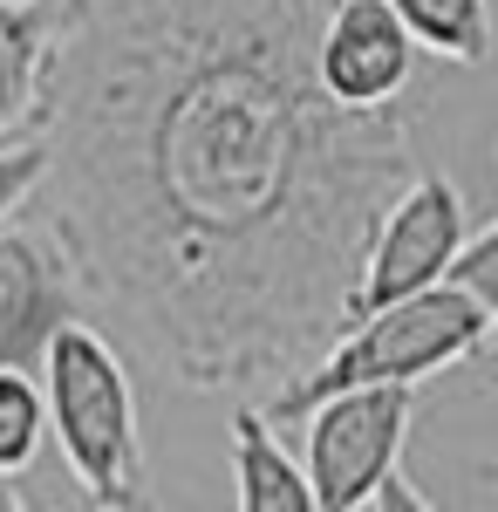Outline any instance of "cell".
Listing matches in <instances>:
<instances>
[{"instance_id":"cell-1","label":"cell","mask_w":498,"mask_h":512,"mask_svg":"<svg viewBox=\"0 0 498 512\" xmlns=\"http://www.w3.org/2000/svg\"><path fill=\"white\" fill-rule=\"evenodd\" d=\"M328 0H62L41 226L76 301L185 390H260L348 328L369 226L417 171L410 103H335Z\"/></svg>"},{"instance_id":"cell-2","label":"cell","mask_w":498,"mask_h":512,"mask_svg":"<svg viewBox=\"0 0 498 512\" xmlns=\"http://www.w3.org/2000/svg\"><path fill=\"white\" fill-rule=\"evenodd\" d=\"M492 328H498L492 301H478L458 280H430V287L403 294V301H383V308L355 315L260 410H267V424H294L307 403H321V396H335V390H355V383H410L417 390L423 376L485 355L492 349Z\"/></svg>"},{"instance_id":"cell-3","label":"cell","mask_w":498,"mask_h":512,"mask_svg":"<svg viewBox=\"0 0 498 512\" xmlns=\"http://www.w3.org/2000/svg\"><path fill=\"white\" fill-rule=\"evenodd\" d=\"M41 417L62 444V465L76 472L89 506H130L144 485V431H137V396L123 355L89 328L62 321L41 349Z\"/></svg>"},{"instance_id":"cell-4","label":"cell","mask_w":498,"mask_h":512,"mask_svg":"<svg viewBox=\"0 0 498 512\" xmlns=\"http://www.w3.org/2000/svg\"><path fill=\"white\" fill-rule=\"evenodd\" d=\"M294 424H307L301 472L321 512H362V506H396L423 512L403 485V437H410V383H355L321 403H307Z\"/></svg>"},{"instance_id":"cell-5","label":"cell","mask_w":498,"mask_h":512,"mask_svg":"<svg viewBox=\"0 0 498 512\" xmlns=\"http://www.w3.org/2000/svg\"><path fill=\"white\" fill-rule=\"evenodd\" d=\"M464 192L444 178V171H410L396 198L376 212L369 226V246H362V267H355V287H348V321L383 308V301H403L430 280H444L451 253L464 246Z\"/></svg>"},{"instance_id":"cell-6","label":"cell","mask_w":498,"mask_h":512,"mask_svg":"<svg viewBox=\"0 0 498 512\" xmlns=\"http://www.w3.org/2000/svg\"><path fill=\"white\" fill-rule=\"evenodd\" d=\"M410 62L417 41L389 14V0H328L314 28V76L335 103H396L410 96Z\"/></svg>"},{"instance_id":"cell-7","label":"cell","mask_w":498,"mask_h":512,"mask_svg":"<svg viewBox=\"0 0 498 512\" xmlns=\"http://www.w3.org/2000/svg\"><path fill=\"white\" fill-rule=\"evenodd\" d=\"M76 315V274L48 226L0 219V369H41V349Z\"/></svg>"},{"instance_id":"cell-8","label":"cell","mask_w":498,"mask_h":512,"mask_svg":"<svg viewBox=\"0 0 498 512\" xmlns=\"http://www.w3.org/2000/svg\"><path fill=\"white\" fill-rule=\"evenodd\" d=\"M55 21H62V0H0V137L28 130L35 117Z\"/></svg>"},{"instance_id":"cell-9","label":"cell","mask_w":498,"mask_h":512,"mask_svg":"<svg viewBox=\"0 0 498 512\" xmlns=\"http://www.w3.org/2000/svg\"><path fill=\"white\" fill-rule=\"evenodd\" d=\"M232 499L239 512H314L307 472L287 458L267 410H253V403L232 417Z\"/></svg>"},{"instance_id":"cell-10","label":"cell","mask_w":498,"mask_h":512,"mask_svg":"<svg viewBox=\"0 0 498 512\" xmlns=\"http://www.w3.org/2000/svg\"><path fill=\"white\" fill-rule=\"evenodd\" d=\"M389 14L403 21V35L430 48L437 62L478 69L492 55V7L485 0H389Z\"/></svg>"},{"instance_id":"cell-11","label":"cell","mask_w":498,"mask_h":512,"mask_svg":"<svg viewBox=\"0 0 498 512\" xmlns=\"http://www.w3.org/2000/svg\"><path fill=\"white\" fill-rule=\"evenodd\" d=\"M41 437H48V417H41L35 369H0V478L28 472Z\"/></svg>"},{"instance_id":"cell-12","label":"cell","mask_w":498,"mask_h":512,"mask_svg":"<svg viewBox=\"0 0 498 512\" xmlns=\"http://www.w3.org/2000/svg\"><path fill=\"white\" fill-rule=\"evenodd\" d=\"M41 137L35 144H7L0 151V219H14L28 198H35V185H41Z\"/></svg>"}]
</instances>
